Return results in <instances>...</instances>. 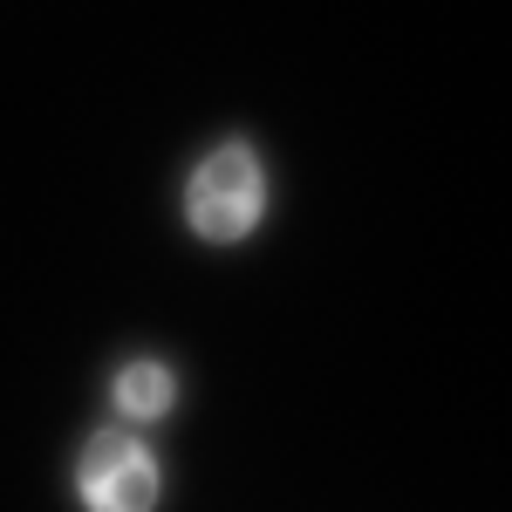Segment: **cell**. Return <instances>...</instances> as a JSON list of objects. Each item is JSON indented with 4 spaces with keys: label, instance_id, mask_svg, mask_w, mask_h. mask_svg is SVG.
<instances>
[{
    "label": "cell",
    "instance_id": "2",
    "mask_svg": "<svg viewBox=\"0 0 512 512\" xmlns=\"http://www.w3.org/2000/svg\"><path fill=\"white\" fill-rule=\"evenodd\" d=\"M76 492L89 512H158L164 472L130 431H96L76 458Z\"/></svg>",
    "mask_w": 512,
    "mask_h": 512
},
{
    "label": "cell",
    "instance_id": "1",
    "mask_svg": "<svg viewBox=\"0 0 512 512\" xmlns=\"http://www.w3.org/2000/svg\"><path fill=\"white\" fill-rule=\"evenodd\" d=\"M185 219L212 246H233L267 219V164L246 137H226L198 158L192 185H185Z\"/></svg>",
    "mask_w": 512,
    "mask_h": 512
},
{
    "label": "cell",
    "instance_id": "3",
    "mask_svg": "<svg viewBox=\"0 0 512 512\" xmlns=\"http://www.w3.org/2000/svg\"><path fill=\"white\" fill-rule=\"evenodd\" d=\"M110 403H117V417H130V424H158V417H171V403H178L171 362H158V355L123 362L117 376H110Z\"/></svg>",
    "mask_w": 512,
    "mask_h": 512
}]
</instances>
